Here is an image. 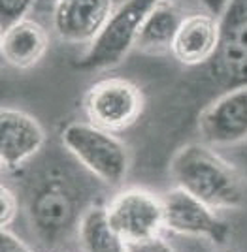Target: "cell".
<instances>
[{
    "label": "cell",
    "instance_id": "obj_1",
    "mask_svg": "<svg viewBox=\"0 0 247 252\" xmlns=\"http://www.w3.org/2000/svg\"><path fill=\"white\" fill-rule=\"evenodd\" d=\"M170 173L176 189L213 211L240 209L247 203V179L206 143H189L174 155Z\"/></svg>",
    "mask_w": 247,
    "mask_h": 252
},
{
    "label": "cell",
    "instance_id": "obj_2",
    "mask_svg": "<svg viewBox=\"0 0 247 252\" xmlns=\"http://www.w3.org/2000/svg\"><path fill=\"white\" fill-rule=\"evenodd\" d=\"M27 207L33 230L47 247L63 241L74 228H79L89 209L81 181L57 166L43 171L33 185Z\"/></svg>",
    "mask_w": 247,
    "mask_h": 252
},
{
    "label": "cell",
    "instance_id": "obj_3",
    "mask_svg": "<svg viewBox=\"0 0 247 252\" xmlns=\"http://www.w3.org/2000/svg\"><path fill=\"white\" fill-rule=\"evenodd\" d=\"M61 139L66 151L98 181L117 187L129 175V149L115 134L89 123H72L65 128Z\"/></svg>",
    "mask_w": 247,
    "mask_h": 252
},
{
    "label": "cell",
    "instance_id": "obj_4",
    "mask_svg": "<svg viewBox=\"0 0 247 252\" xmlns=\"http://www.w3.org/2000/svg\"><path fill=\"white\" fill-rule=\"evenodd\" d=\"M155 2L136 0L119 4L97 40L89 45L85 55L75 63L79 70H107L113 68L136 47L138 32Z\"/></svg>",
    "mask_w": 247,
    "mask_h": 252
},
{
    "label": "cell",
    "instance_id": "obj_5",
    "mask_svg": "<svg viewBox=\"0 0 247 252\" xmlns=\"http://www.w3.org/2000/svg\"><path fill=\"white\" fill-rule=\"evenodd\" d=\"M143 104L145 98L136 83L123 77H107L87 91L83 109L89 125L117 134L140 119Z\"/></svg>",
    "mask_w": 247,
    "mask_h": 252
},
{
    "label": "cell",
    "instance_id": "obj_6",
    "mask_svg": "<svg viewBox=\"0 0 247 252\" xmlns=\"http://www.w3.org/2000/svg\"><path fill=\"white\" fill-rule=\"evenodd\" d=\"M107 220L127 247L161 237L164 230L162 198L145 189L117 192L106 205Z\"/></svg>",
    "mask_w": 247,
    "mask_h": 252
},
{
    "label": "cell",
    "instance_id": "obj_7",
    "mask_svg": "<svg viewBox=\"0 0 247 252\" xmlns=\"http://www.w3.org/2000/svg\"><path fill=\"white\" fill-rule=\"evenodd\" d=\"M210 75L226 91L247 87V2H230L221 13V43Z\"/></svg>",
    "mask_w": 247,
    "mask_h": 252
},
{
    "label": "cell",
    "instance_id": "obj_8",
    "mask_svg": "<svg viewBox=\"0 0 247 252\" xmlns=\"http://www.w3.org/2000/svg\"><path fill=\"white\" fill-rule=\"evenodd\" d=\"M164 230L177 235L202 237L213 245H225L230 237V226L212 207L181 189L168 190L162 196Z\"/></svg>",
    "mask_w": 247,
    "mask_h": 252
},
{
    "label": "cell",
    "instance_id": "obj_9",
    "mask_svg": "<svg viewBox=\"0 0 247 252\" xmlns=\"http://www.w3.org/2000/svg\"><path fill=\"white\" fill-rule=\"evenodd\" d=\"M198 130L210 147H232L247 139V87L219 94L198 117Z\"/></svg>",
    "mask_w": 247,
    "mask_h": 252
},
{
    "label": "cell",
    "instance_id": "obj_10",
    "mask_svg": "<svg viewBox=\"0 0 247 252\" xmlns=\"http://www.w3.org/2000/svg\"><path fill=\"white\" fill-rule=\"evenodd\" d=\"M45 130L31 113L4 105L0 109V160L4 169L23 166L42 151Z\"/></svg>",
    "mask_w": 247,
    "mask_h": 252
},
{
    "label": "cell",
    "instance_id": "obj_11",
    "mask_svg": "<svg viewBox=\"0 0 247 252\" xmlns=\"http://www.w3.org/2000/svg\"><path fill=\"white\" fill-rule=\"evenodd\" d=\"M221 43V17L212 11L183 15L172 45L174 59L183 66L198 68L210 64Z\"/></svg>",
    "mask_w": 247,
    "mask_h": 252
},
{
    "label": "cell",
    "instance_id": "obj_12",
    "mask_svg": "<svg viewBox=\"0 0 247 252\" xmlns=\"http://www.w3.org/2000/svg\"><path fill=\"white\" fill-rule=\"evenodd\" d=\"M115 8L107 0H63L55 6L53 29L63 42L91 45Z\"/></svg>",
    "mask_w": 247,
    "mask_h": 252
},
{
    "label": "cell",
    "instance_id": "obj_13",
    "mask_svg": "<svg viewBox=\"0 0 247 252\" xmlns=\"http://www.w3.org/2000/svg\"><path fill=\"white\" fill-rule=\"evenodd\" d=\"M47 47L49 36L42 25L34 19L17 23L0 36V53L4 63L17 70H31L42 63Z\"/></svg>",
    "mask_w": 247,
    "mask_h": 252
},
{
    "label": "cell",
    "instance_id": "obj_14",
    "mask_svg": "<svg viewBox=\"0 0 247 252\" xmlns=\"http://www.w3.org/2000/svg\"><path fill=\"white\" fill-rule=\"evenodd\" d=\"M183 15L170 2H155L153 10L143 19L138 32L136 49L145 53L172 51L176 34L179 31Z\"/></svg>",
    "mask_w": 247,
    "mask_h": 252
},
{
    "label": "cell",
    "instance_id": "obj_15",
    "mask_svg": "<svg viewBox=\"0 0 247 252\" xmlns=\"http://www.w3.org/2000/svg\"><path fill=\"white\" fill-rule=\"evenodd\" d=\"M77 235L83 252H129V247L107 220L106 207H89L79 222Z\"/></svg>",
    "mask_w": 247,
    "mask_h": 252
},
{
    "label": "cell",
    "instance_id": "obj_16",
    "mask_svg": "<svg viewBox=\"0 0 247 252\" xmlns=\"http://www.w3.org/2000/svg\"><path fill=\"white\" fill-rule=\"evenodd\" d=\"M31 10V2H23V0H17V2H0V29L2 32H6L8 29L15 27L17 23L29 19L27 13Z\"/></svg>",
    "mask_w": 247,
    "mask_h": 252
},
{
    "label": "cell",
    "instance_id": "obj_17",
    "mask_svg": "<svg viewBox=\"0 0 247 252\" xmlns=\"http://www.w3.org/2000/svg\"><path fill=\"white\" fill-rule=\"evenodd\" d=\"M19 211V201L17 196L11 189H8L6 185L0 187V226L2 230H8L11 222L15 220Z\"/></svg>",
    "mask_w": 247,
    "mask_h": 252
},
{
    "label": "cell",
    "instance_id": "obj_18",
    "mask_svg": "<svg viewBox=\"0 0 247 252\" xmlns=\"http://www.w3.org/2000/svg\"><path fill=\"white\" fill-rule=\"evenodd\" d=\"M0 252H34V251L23 239H19L13 231L2 230V233H0Z\"/></svg>",
    "mask_w": 247,
    "mask_h": 252
},
{
    "label": "cell",
    "instance_id": "obj_19",
    "mask_svg": "<svg viewBox=\"0 0 247 252\" xmlns=\"http://www.w3.org/2000/svg\"><path fill=\"white\" fill-rule=\"evenodd\" d=\"M129 252H174V249L162 237H155L147 243L129 247Z\"/></svg>",
    "mask_w": 247,
    "mask_h": 252
},
{
    "label": "cell",
    "instance_id": "obj_20",
    "mask_svg": "<svg viewBox=\"0 0 247 252\" xmlns=\"http://www.w3.org/2000/svg\"><path fill=\"white\" fill-rule=\"evenodd\" d=\"M55 252H70V251H55Z\"/></svg>",
    "mask_w": 247,
    "mask_h": 252
}]
</instances>
